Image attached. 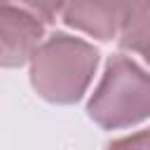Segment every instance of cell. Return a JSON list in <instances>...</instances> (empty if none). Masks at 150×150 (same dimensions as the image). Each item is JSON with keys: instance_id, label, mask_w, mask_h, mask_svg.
Returning <instances> with one entry per match:
<instances>
[{"instance_id": "8", "label": "cell", "mask_w": 150, "mask_h": 150, "mask_svg": "<svg viewBox=\"0 0 150 150\" xmlns=\"http://www.w3.org/2000/svg\"><path fill=\"white\" fill-rule=\"evenodd\" d=\"M143 56H145V61H148V63H150V45H148V47H145V49H143Z\"/></svg>"}, {"instance_id": "4", "label": "cell", "mask_w": 150, "mask_h": 150, "mask_svg": "<svg viewBox=\"0 0 150 150\" xmlns=\"http://www.w3.org/2000/svg\"><path fill=\"white\" fill-rule=\"evenodd\" d=\"M45 23L23 9L0 5V66L16 68L30 61L42 45Z\"/></svg>"}, {"instance_id": "6", "label": "cell", "mask_w": 150, "mask_h": 150, "mask_svg": "<svg viewBox=\"0 0 150 150\" xmlns=\"http://www.w3.org/2000/svg\"><path fill=\"white\" fill-rule=\"evenodd\" d=\"M0 5L23 9L42 23H52L56 19V14L63 9V0H0Z\"/></svg>"}, {"instance_id": "2", "label": "cell", "mask_w": 150, "mask_h": 150, "mask_svg": "<svg viewBox=\"0 0 150 150\" xmlns=\"http://www.w3.org/2000/svg\"><path fill=\"white\" fill-rule=\"evenodd\" d=\"M89 115L105 129L138 124L150 115V75L127 56H112L89 101Z\"/></svg>"}, {"instance_id": "5", "label": "cell", "mask_w": 150, "mask_h": 150, "mask_svg": "<svg viewBox=\"0 0 150 150\" xmlns=\"http://www.w3.org/2000/svg\"><path fill=\"white\" fill-rule=\"evenodd\" d=\"M120 42L124 49L143 52L150 45V0H138L120 28Z\"/></svg>"}, {"instance_id": "7", "label": "cell", "mask_w": 150, "mask_h": 150, "mask_svg": "<svg viewBox=\"0 0 150 150\" xmlns=\"http://www.w3.org/2000/svg\"><path fill=\"white\" fill-rule=\"evenodd\" d=\"M108 150H150V129L138 131V134L127 136V138H120V141L110 143Z\"/></svg>"}, {"instance_id": "1", "label": "cell", "mask_w": 150, "mask_h": 150, "mask_svg": "<svg viewBox=\"0 0 150 150\" xmlns=\"http://www.w3.org/2000/svg\"><path fill=\"white\" fill-rule=\"evenodd\" d=\"M98 52L70 35H52L30 56V80L38 94L54 103L77 101L96 70Z\"/></svg>"}, {"instance_id": "3", "label": "cell", "mask_w": 150, "mask_h": 150, "mask_svg": "<svg viewBox=\"0 0 150 150\" xmlns=\"http://www.w3.org/2000/svg\"><path fill=\"white\" fill-rule=\"evenodd\" d=\"M138 0H63V19L68 26L98 38L110 40L120 35V28Z\"/></svg>"}]
</instances>
